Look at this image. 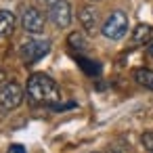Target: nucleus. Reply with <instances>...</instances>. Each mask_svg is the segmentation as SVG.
<instances>
[{"label": "nucleus", "instance_id": "nucleus-13", "mask_svg": "<svg viewBox=\"0 0 153 153\" xmlns=\"http://www.w3.org/2000/svg\"><path fill=\"white\" fill-rule=\"evenodd\" d=\"M140 143H143V147H145L147 151L153 153V132H145V134L140 136Z\"/></svg>", "mask_w": 153, "mask_h": 153}, {"label": "nucleus", "instance_id": "nucleus-9", "mask_svg": "<svg viewBox=\"0 0 153 153\" xmlns=\"http://www.w3.org/2000/svg\"><path fill=\"white\" fill-rule=\"evenodd\" d=\"M15 30V15L7 9H0V38L11 36Z\"/></svg>", "mask_w": 153, "mask_h": 153}, {"label": "nucleus", "instance_id": "nucleus-3", "mask_svg": "<svg viewBox=\"0 0 153 153\" xmlns=\"http://www.w3.org/2000/svg\"><path fill=\"white\" fill-rule=\"evenodd\" d=\"M51 51V42L48 40H27L21 44L19 48V55H21V61L25 65H32L36 61H40L42 57H46Z\"/></svg>", "mask_w": 153, "mask_h": 153}, {"label": "nucleus", "instance_id": "nucleus-6", "mask_svg": "<svg viewBox=\"0 0 153 153\" xmlns=\"http://www.w3.org/2000/svg\"><path fill=\"white\" fill-rule=\"evenodd\" d=\"M48 17L57 27H61V30L69 27V23H71V4L67 0H57L53 7H48Z\"/></svg>", "mask_w": 153, "mask_h": 153}, {"label": "nucleus", "instance_id": "nucleus-2", "mask_svg": "<svg viewBox=\"0 0 153 153\" xmlns=\"http://www.w3.org/2000/svg\"><path fill=\"white\" fill-rule=\"evenodd\" d=\"M101 34L109 40H122L128 34V15L124 11H113L103 23Z\"/></svg>", "mask_w": 153, "mask_h": 153}, {"label": "nucleus", "instance_id": "nucleus-1", "mask_svg": "<svg viewBox=\"0 0 153 153\" xmlns=\"http://www.w3.org/2000/svg\"><path fill=\"white\" fill-rule=\"evenodd\" d=\"M25 97L34 103V105H57L61 101V90L57 86V82L53 78H48L46 74H34L27 80V88H25Z\"/></svg>", "mask_w": 153, "mask_h": 153}, {"label": "nucleus", "instance_id": "nucleus-5", "mask_svg": "<svg viewBox=\"0 0 153 153\" xmlns=\"http://www.w3.org/2000/svg\"><path fill=\"white\" fill-rule=\"evenodd\" d=\"M21 25L27 34H42L44 27H46V17L44 13H40L38 9L30 7L23 11V17H21Z\"/></svg>", "mask_w": 153, "mask_h": 153}, {"label": "nucleus", "instance_id": "nucleus-12", "mask_svg": "<svg viewBox=\"0 0 153 153\" xmlns=\"http://www.w3.org/2000/svg\"><path fill=\"white\" fill-rule=\"evenodd\" d=\"M78 63H80V67H82L88 76L101 74V65H99L97 61H90V59H86V57H78Z\"/></svg>", "mask_w": 153, "mask_h": 153}, {"label": "nucleus", "instance_id": "nucleus-10", "mask_svg": "<svg viewBox=\"0 0 153 153\" xmlns=\"http://www.w3.org/2000/svg\"><path fill=\"white\" fill-rule=\"evenodd\" d=\"M132 76H134V80H136L140 86L153 90V69H145V67H140V69H134Z\"/></svg>", "mask_w": 153, "mask_h": 153}, {"label": "nucleus", "instance_id": "nucleus-16", "mask_svg": "<svg viewBox=\"0 0 153 153\" xmlns=\"http://www.w3.org/2000/svg\"><path fill=\"white\" fill-rule=\"evenodd\" d=\"M2 80H4V71H2V69H0V82H2Z\"/></svg>", "mask_w": 153, "mask_h": 153}, {"label": "nucleus", "instance_id": "nucleus-15", "mask_svg": "<svg viewBox=\"0 0 153 153\" xmlns=\"http://www.w3.org/2000/svg\"><path fill=\"white\" fill-rule=\"evenodd\" d=\"M42 2H44V4H46V7H53V4H55V2H57V0H42Z\"/></svg>", "mask_w": 153, "mask_h": 153}, {"label": "nucleus", "instance_id": "nucleus-8", "mask_svg": "<svg viewBox=\"0 0 153 153\" xmlns=\"http://www.w3.org/2000/svg\"><path fill=\"white\" fill-rule=\"evenodd\" d=\"M153 42V27L147 23H138L132 30V44L134 46H143V44H151Z\"/></svg>", "mask_w": 153, "mask_h": 153}, {"label": "nucleus", "instance_id": "nucleus-4", "mask_svg": "<svg viewBox=\"0 0 153 153\" xmlns=\"http://www.w3.org/2000/svg\"><path fill=\"white\" fill-rule=\"evenodd\" d=\"M23 88L17 84V82H9L4 84L2 88H0V105H2L4 109H15L23 103Z\"/></svg>", "mask_w": 153, "mask_h": 153}, {"label": "nucleus", "instance_id": "nucleus-7", "mask_svg": "<svg viewBox=\"0 0 153 153\" xmlns=\"http://www.w3.org/2000/svg\"><path fill=\"white\" fill-rule=\"evenodd\" d=\"M78 19H80V23H82V27H84L86 34L92 36V34L99 32V11H97L92 4L82 7L80 13H78Z\"/></svg>", "mask_w": 153, "mask_h": 153}, {"label": "nucleus", "instance_id": "nucleus-14", "mask_svg": "<svg viewBox=\"0 0 153 153\" xmlns=\"http://www.w3.org/2000/svg\"><path fill=\"white\" fill-rule=\"evenodd\" d=\"M9 153H25V147L23 145H11L9 147Z\"/></svg>", "mask_w": 153, "mask_h": 153}, {"label": "nucleus", "instance_id": "nucleus-11", "mask_svg": "<svg viewBox=\"0 0 153 153\" xmlns=\"http://www.w3.org/2000/svg\"><path fill=\"white\" fill-rule=\"evenodd\" d=\"M67 42H69V46H71L74 51H78V53H84V51L88 48V42H86V38H84L82 32H71L69 38H67Z\"/></svg>", "mask_w": 153, "mask_h": 153}]
</instances>
